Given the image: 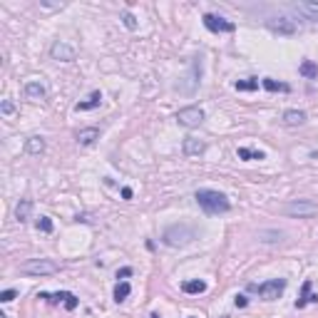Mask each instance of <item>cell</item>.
Masks as SVG:
<instances>
[{"mask_svg":"<svg viewBox=\"0 0 318 318\" xmlns=\"http://www.w3.org/2000/svg\"><path fill=\"white\" fill-rule=\"evenodd\" d=\"M197 202L207 214H226L231 209V202L226 194L216 192V189H199L197 192Z\"/></svg>","mask_w":318,"mask_h":318,"instance_id":"1","label":"cell"},{"mask_svg":"<svg viewBox=\"0 0 318 318\" xmlns=\"http://www.w3.org/2000/svg\"><path fill=\"white\" fill-rule=\"evenodd\" d=\"M194 239H197V229L189 226V224H174V226L164 229V236H162V241H164L167 246H172V249L187 246V244H192Z\"/></svg>","mask_w":318,"mask_h":318,"instance_id":"2","label":"cell"},{"mask_svg":"<svg viewBox=\"0 0 318 318\" xmlns=\"http://www.w3.org/2000/svg\"><path fill=\"white\" fill-rule=\"evenodd\" d=\"M57 264L53 259H30L25 264H20V273L25 276H53L57 273Z\"/></svg>","mask_w":318,"mask_h":318,"instance_id":"3","label":"cell"},{"mask_svg":"<svg viewBox=\"0 0 318 318\" xmlns=\"http://www.w3.org/2000/svg\"><path fill=\"white\" fill-rule=\"evenodd\" d=\"M281 212L286 216H296V219H311L318 214V204L313 202H306V199H296V202H288L281 207Z\"/></svg>","mask_w":318,"mask_h":318,"instance_id":"4","label":"cell"},{"mask_svg":"<svg viewBox=\"0 0 318 318\" xmlns=\"http://www.w3.org/2000/svg\"><path fill=\"white\" fill-rule=\"evenodd\" d=\"M254 291H259V296L264 298V301H276L283 291H286V278H271V281H266V283H261V286H251Z\"/></svg>","mask_w":318,"mask_h":318,"instance_id":"5","label":"cell"},{"mask_svg":"<svg viewBox=\"0 0 318 318\" xmlns=\"http://www.w3.org/2000/svg\"><path fill=\"white\" fill-rule=\"evenodd\" d=\"M199 77H202V57H194L192 62V72L184 77L187 82H177V90L184 95H194V90L199 87Z\"/></svg>","mask_w":318,"mask_h":318,"instance_id":"6","label":"cell"},{"mask_svg":"<svg viewBox=\"0 0 318 318\" xmlns=\"http://www.w3.org/2000/svg\"><path fill=\"white\" fill-rule=\"evenodd\" d=\"M177 122L182 124V127H199L202 122H204V109L202 107H184V109H179L177 112Z\"/></svg>","mask_w":318,"mask_h":318,"instance_id":"7","label":"cell"},{"mask_svg":"<svg viewBox=\"0 0 318 318\" xmlns=\"http://www.w3.org/2000/svg\"><path fill=\"white\" fill-rule=\"evenodd\" d=\"M50 57L57 60V62H72L77 57V50L72 45H67L65 40H55L53 48H50Z\"/></svg>","mask_w":318,"mask_h":318,"instance_id":"8","label":"cell"},{"mask_svg":"<svg viewBox=\"0 0 318 318\" xmlns=\"http://www.w3.org/2000/svg\"><path fill=\"white\" fill-rule=\"evenodd\" d=\"M204 28L212 30V33H234V23L221 18V15H214V13L204 15Z\"/></svg>","mask_w":318,"mask_h":318,"instance_id":"9","label":"cell"},{"mask_svg":"<svg viewBox=\"0 0 318 318\" xmlns=\"http://www.w3.org/2000/svg\"><path fill=\"white\" fill-rule=\"evenodd\" d=\"M38 298H45V301H50V303H60V301H62L67 311H75V308H77V303H80V301H77V296H75V293H70V291H60V293H40Z\"/></svg>","mask_w":318,"mask_h":318,"instance_id":"10","label":"cell"},{"mask_svg":"<svg viewBox=\"0 0 318 318\" xmlns=\"http://www.w3.org/2000/svg\"><path fill=\"white\" fill-rule=\"evenodd\" d=\"M266 28L271 33H278V35H293L296 33V23L288 18H271V20H266Z\"/></svg>","mask_w":318,"mask_h":318,"instance_id":"11","label":"cell"},{"mask_svg":"<svg viewBox=\"0 0 318 318\" xmlns=\"http://www.w3.org/2000/svg\"><path fill=\"white\" fill-rule=\"evenodd\" d=\"M293 10L301 13L308 20H318V0H303V3H293Z\"/></svg>","mask_w":318,"mask_h":318,"instance_id":"12","label":"cell"},{"mask_svg":"<svg viewBox=\"0 0 318 318\" xmlns=\"http://www.w3.org/2000/svg\"><path fill=\"white\" fill-rule=\"evenodd\" d=\"M182 152H184L187 157H199V154L207 152V144H204L202 139H197V137H187V139L182 142Z\"/></svg>","mask_w":318,"mask_h":318,"instance_id":"13","label":"cell"},{"mask_svg":"<svg viewBox=\"0 0 318 318\" xmlns=\"http://www.w3.org/2000/svg\"><path fill=\"white\" fill-rule=\"evenodd\" d=\"M306 119H308V114H306L303 109H286L283 117H281V122H283L286 127H301Z\"/></svg>","mask_w":318,"mask_h":318,"instance_id":"14","label":"cell"},{"mask_svg":"<svg viewBox=\"0 0 318 318\" xmlns=\"http://www.w3.org/2000/svg\"><path fill=\"white\" fill-rule=\"evenodd\" d=\"M97 139H100V129H97V127H85V129L77 132V142H80L82 147H90V144H95Z\"/></svg>","mask_w":318,"mask_h":318,"instance_id":"15","label":"cell"},{"mask_svg":"<svg viewBox=\"0 0 318 318\" xmlns=\"http://www.w3.org/2000/svg\"><path fill=\"white\" fill-rule=\"evenodd\" d=\"M25 95H28L30 100H45L48 90H45L43 82H28V85H25Z\"/></svg>","mask_w":318,"mask_h":318,"instance_id":"16","label":"cell"},{"mask_svg":"<svg viewBox=\"0 0 318 318\" xmlns=\"http://www.w3.org/2000/svg\"><path fill=\"white\" fill-rule=\"evenodd\" d=\"M100 102H102V92H92L85 102H77V105H75V109H77V112H87V109L100 107Z\"/></svg>","mask_w":318,"mask_h":318,"instance_id":"17","label":"cell"},{"mask_svg":"<svg viewBox=\"0 0 318 318\" xmlns=\"http://www.w3.org/2000/svg\"><path fill=\"white\" fill-rule=\"evenodd\" d=\"M30 212H33V202H30V199H20L18 207H15V219L23 224V221L30 219Z\"/></svg>","mask_w":318,"mask_h":318,"instance_id":"18","label":"cell"},{"mask_svg":"<svg viewBox=\"0 0 318 318\" xmlns=\"http://www.w3.org/2000/svg\"><path fill=\"white\" fill-rule=\"evenodd\" d=\"M182 291L189 293V296H199V293L207 291V283L199 281V278H197V281H184V283H182Z\"/></svg>","mask_w":318,"mask_h":318,"instance_id":"19","label":"cell"},{"mask_svg":"<svg viewBox=\"0 0 318 318\" xmlns=\"http://www.w3.org/2000/svg\"><path fill=\"white\" fill-rule=\"evenodd\" d=\"M298 72H301L306 80H316V77H318V65H316L313 60H303L301 67H298Z\"/></svg>","mask_w":318,"mask_h":318,"instance_id":"20","label":"cell"},{"mask_svg":"<svg viewBox=\"0 0 318 318\" xmlns=\"http://www.w3.org/2000/svg\"><path fill=\"white\" fill-rule=\"evenodd\" d=\"M25 152L28 154H43L45 152V139L43 137H30L25 142Z\"/></svg>","mask_w":318,"mask_h":318,"instance_id":"21","label":"cell"},{"mask_svg":"<svg viewBox=\"0 0 318 318\" xmlns=\"http://www.w3.org/2000/svg\"><path fill=\"white\" fill-rule=\"evenodd\" d=\"M318 301V296H311V281H303V288H301V298L296 301V308H303L306 303H313Z\"/></svg>","mask_w":318,"mask_h":318,"instance_id":"22","label":"cell"},{"mask_svg":"<svg viewBox=\"0 0 318 318\" xmlns=\"http://www.w3.org/2000/svg\"><path fill=\"white\" fill-rule=\"evenodd\" d=\"M129 293H132V286H129L127 281H119V283L114 286V301H117V303H122Z\"/></svg>","mask_w":318,"mask_h":318,"instance_id":"23","label":"cell"},{"mask_svg":"<svg viewBox=\"0 0 318 318\" xmlns=\"http://www.w3.org/2000/svg\"><path fill=\"white\" fill-rule=\"evenodd\" d=\"M261 85H264L268 92H288V85L276 82V80H271V77H264V80H261Z\"/></svg>","mask_w":318,"mask_h":318,"instance_id":"24","label":"cell"},{"mask_svg":"<svg viewBox=\"0 0 318 318\" xmlns=\"http://www.w3.org/2000/svg\"><path fill=\"white\" fill-rule=\"evenodd\" d=\"M234 87H236L239 92H251V90H256V87H259V80H256V77H249V80H239V82H234Z\"/></svg>","mask_w":318,"mask_h":318,"instance_id":"25","label":"cell"},{"mask_svg":"<svg viewBox=\"0 0 318 318\" xmlns=\"http://www.w3.org/2000/svg\"><path fill=\"white\" fill-rule=\"evenodd\" d=\"M236 154H239V159H266L264 152H254V149H246V147H239Z\"/></svg>","mask_w":318,"mask_h":318,"instance_id":"26","label":"cell"},{"mask_svg":"<svg viewBox=\"0 0 318 318\" xmlns=\"http://www.w3.org/2000/svg\"><path fill=\"white\" fill-rule=\"evenodd\" d=\"M38 231L53 234V219H50V216H40V219H38Z\"/></svg>","mask_w":318,"mask_h":318,"instance_id":"27","label":"cell"},{"mask_svg":"<svg viewBox=\"0 0 318 318\" xmlns=\"http://www.w3.org/2000/svg\"><path fill=\"white\" fill-rule=\"evenodd\" d=\"M122 23H124V28H129V30H137V18H134L129 10H124V13H122Z\"/></svg>","mask_w":318,"mask_h":318,"instance_id":"28","label":"cell"},{"mask_svg":"<svg viewBox=\"0 0 318 318\" xmlns=\"http://www.w3.org/2000/svg\"><path fill=\"white\" fill-rule=\"evenodd\" d=\"M0 112H3L5 117L13 114V112H15V102H13V100H3V105H0Z\"/></svg>","mask_w":318,"mask_h":318,"instance_id":"29","label":"cell"},{"mask_svg":"<svg viewBox=\"0 0 318 318\" xmlns=\"http://www.w3.org/2000/svg\"><path fill=\"white\" fill-rule=\"evenodd\" d=\"M13 298H15V291H13V288H8V291L0 293V301H3V303H10Z\"/></svg>","mask_w":318,"mask_h":318,"instance_id":"30","label":"cell"},{"mask_svg":"<svg viewBox=\"0 0 318 318\" xmlns=\"http://www.w3.org/2000/svg\"><path fill=\"white\" fill-rule=\"evenodd\" d=\"M127 276H132V268H129V266H124V268L117 271V278H127Z\"/></svg>","mask_w":318,"mask_h":318,"instance_id":"31","label":"cell"},{"mask_svg":"<svg viewBox=\"0 0 318 318\" xmlns=\"http://www.w3.org/2000/svg\"><path fill=\"white\" fill-rule=\"evenodd\" d=\"M234 303H236L239 308H244V306H246L249 301H246V296H236V301H234Z\"/></svg>","mask_w":318,"mask_h":318,"instance_id":"32","label":"cell"},{"mask_svg":"<svg viewBox=\"0 0 318 318\" xmlns=\"http://www.w3.org/2000/svg\"><path fill=\"white\" fill-rule=\"evenodd\" d=\"M122 197H124V199H132V189H129V187H122Z\"/></svg>","mask_w":318,"mask_h":318,"instance_id":"33","label":"cell"},{"mask_svg":"<svg viewBox=\"0 0 318 318\" xmlns=\"http://www.w3.org/2000/svg\"><path fill=\"white\" fill-rule=\"evenodd\" d=\"M149 318H162V316H159V313H152V316H149Z\"/></svg>","mask_w":318,"mask_h":318,"instance_id":"34","label":"cell"},{"mask_svg":"<svg viewBox=\"0 0 318 318\" xmlns=\"http://www.w3.org/2000/svg\"><path fill=\"white\" fill-rule=\"evenodd\" d=\"M3 318H8V316H3Z\"/></svg>","mask_w":318,"mask_h":318,"instance_id":"35","label":"cell"}]
</instances>
